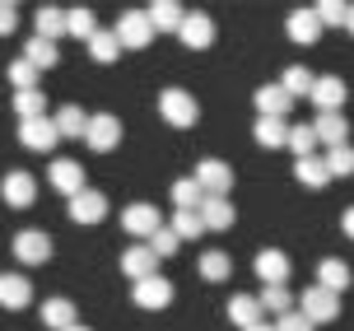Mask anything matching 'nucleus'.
I'll return each instance as SVG.
<instances>
[{
  "mask_svg": "<svg viewBox=\"0 0 354 331\" xmlns=\"http://www.w3.org/2000/svg\"><path fill=\"white\" fill-rule=\"evenodd\" d=\"M159 117L168 126H177V131H187V126H196L201 107H196V98L187 93V89H163L159 93Z\"/></svg>",
  "mask_w": 354,
  "mask_h": 331,
  "instance_id": "obj_1",
  "label": "nucleus"
},
{
  "mask_svg": "<svg viewBox=\"0 0 354 331\" xmlns=\"http://www.w3.org/2000/svg\"><path fill=\"white\" fill-rule=\"evenodd\" d=\"M299 313L317 327V322H336L340 317V294H331V289H322V285H313V289H303L299 298Z\"/></svg>",
  "mask_w": 354,
  "mask_h": 331,
  "instance_id": "obj_2",
  "label": "nucleus"
},
{
  "mask_svg": "<svg viewBox=\"0 0 354 331\" xmlns=\"http://www.w3.org/2000/svg\"><path fill=\"white\" fill-rule=\"evenodd\" d=\"M84 145L93 154H107V150H117L122 145V122L112 117V112H98V117H88L84 126Z\"/></svg>",
  "mask_w": 354,
  "mask_h": 331,
  "instance_id": "obj_3",
  "label": "nucleus"
},
{
  "mask_svg": "<svg viewBox=\"0 0 354 331\" xmlns=\"http://www.w3.org/2000/svg\"><path fill=\"white\" fill-rule=\"evenodd\" d=\"M112 37H117V47H149L154 42V28H149V19H145V10H126L122 19H117V28H112Z\"/></svg>",
  "mask_w": 354,
  "mask_h": 331,
  "instance_id": "obj_4",
  "label": "nucleus"
},
{
  "mask_svg": "<svg viewBox=\"0 0 354 331\" xmlns=\"http://www.w3.org/2000/svg\"><path fill=\"white\" fill-rule=\"evenodd\" d=\"M122 229L131 233V238H154V229H163L159 206H145V201L126 206V210H122Z\"/></svg>",
  "mask_w": 354,
  "mask_h": 331,
  "instance_id": "obj_5",
  "label": "nucleus"
},
{
  "mask_svg": "<svg viewBox=\"0 0 354 331\" xmlns=\"http://www.w3.org/2000/svg\"><path fill=\"white\" fill-rule=\"evenodd\" d=\"M15 257H19L24 266L52 262V238H47L42 229H24V233H15Z\"/></svg>",
  "mask_w": 354,
  "mask_h": 331,
  "instance_id": "obj_6",
  "label": "nucleus"
},
{
  "mask_svg": "<svg viewBox=\"0 0 354 331\" xmlns=\"http://www.w3.org/2000/svg\"><path fill=\"white\" fill-rule=\"evenodd\" d=\"M0 196H5V206H10V210L33 206V201H37V182H33V173H24V168L5 173V182H0Z\"/></svg>",
  "mask_w": 354,
  "mask_h": 331,
  "instance_id": "obj_7",
  "label": "nucleus"
},
{
  "mask_svg": "<svg viewBox=\"0 0 354 331\" xmlns=\"http://www.w3.org/2000/svg\"><path fill=\"white\" fill-rule=\"evenodd\" d=\"M136 308H149V313H159V308H168L173 303V280L163 276H149V280H136Z\"/></svg>",
  "mask_w": 354,
  "mask_h": 331,
  "instance_id": "obj_8",
  "label": "nucleus"
},
{
  "mask_svg": "<svg viewBox=\"0 0 354 331\" xmlns=\"http://www.w3.org/2000/svg\"><path fill=\"white\" fill-rule=\"evenodd\" d=\"M196 187L205 196H229V187H233V168L224 163V159H205L201 168H196Z\"/></svg>",
  "mask_w": 354,
  "mask_h": 331,
  "instance_id": "obj_9",
  "label": "nucleus"
},
{
  "mask_svg": "<svg viewBox=\"0 0 354 331\" xmlns=\"http://www.w3.org/2000/svg\"><path fill=\"white\" fill-rule=\"evenodd\" d=\"M107 215V196L93 192V187H84L80 196H71V220L75 224H103Z\"/></svg>",
  "mask_w": 354,
  "mask_h": 331,
  "instance_id": "obj_10",
  "label": "nucleus"
},
{
  "mask_svg": "<svg viewBox=\"0 0 354 331\" xmlns=\"http://www.w3.org/2000/svg\"><path fill=\"white\" fill-rule=\"evenodd\" d=\"M47 182H52L61 196H80L84 192V168H80L75 159H56L52 168H47Z\"/></svg>",
  "mask_w": 354,
  "mask_h": 331,
  "instance_id": "obj_11",
  "label": "nucleus"
},
{
  "mask_svg": "<svg viewBox=\"0 0 354 331\" xmlns=\"http://www.w3.org/2000/svg\"><path fill=\"white\" fill-rule=\"evenodd\" d=\"M177 37H182L187 47H196V52H205V47L214 42V19H210V15H201V10H192V15L182 19Z\"/></svg>",
  "mask_w": 354,
  "mask_h": 331,
  "instance_id": "obj_12",
  "label": "nucleus"
},
{
  "mask_svg": "<svg viewBox=\"0 0 354 331\" xmlns=\"http://www.w3.org/2000/svg\"><path fill=\"white\" fill-rule=\"evenodd\" d=\"M19 140H24V150H37V154H47L56 140V126H52V117H33V122H19Z\"/></svg>",
  "mask_w": 354,
  "mask_h": 331,
  "instance_id": "obj_13",
  "label": "nucleus"
},
{
  "mask_svg": "<svg viewBox=\"0 0 354 331\" xmlns=\"http://www.w3.org/2000/svg\"><path fill=\"white\" fill-rule=\"evenodd\" d=\"M308 98L317 103V112H340V103H345V80L340 75H322V80H313V93Z\"/></svg>",
  "mask_w": 354,
  "mask_h": 331,
  "instance_id": "obj_14",
  "label": "nucleus"
},
{
  "mask_svg": "<svg viewBox=\"0 0 354 331\" xmlns=\"http://www.w3.org/2000/svg\"><path fill=\"white\" fill-rule=\"evenodd\" d=\"M145 19H149V28H154V33H177V28H182V19H187V10H182L177 0H154V5L145 10Z\"/></svg>",
  "mask_w": 354,
  "mask_h": 331,
  "instance_id": "obj_15",
  "label": "nucleus"
},
{
  "mask_svg": "<svg viewBox=\"0 0 354 331\" xmlns=\"http://www.w3.org/2000/svg\"><path fill=\"white\" fill-rule=\"evenodd\" d=\"M233 220H238V210L229 206V196H205L201 201V224H205V233H219V229H233Z\"/></svg>",
  "mask_w": 354,
  "mask_h": 331,
  "instance_id": "obj_16",
  "label": "nucleus"
},
{
  "mask_svg": "<svg viewBox=\"0 0 354 331\" xmlns=\"http://www.w3.org/2000/svg\"><path fill=\"white\" fill-rule=\"evenodd\" d=\"M154 266H159V257H154V252H149L145 243H136V247H126V252H122V271L131 276V285H136V280H149V276H159Z\"/></svg>",
  "mask_w": 354,
  "mask_h": 331,
  "instance_id": "obj_17",
  "label": "nucleus"
},
{
  "mask_svg": "<svg viewBox=\"0 0 354 331\" xmlns=\"http://www.w3.org/2000/svg\"><path fill=\"white\" fill-rule=\"evenodd\" d=\"M28 303H33V280L5 271L0 276V308H28Z\"/></svg>",
  "mask_w": 354,
  "mask_h": 331,
  "instance_id": "obj_18",
  "label": "nucleus"
},
{
  "mask_svg": "<svg viewBox=\"0 0 354 331\" xmlns=\"http://www.w3.org/2000/svg\"><path fill=\"white\" fill-rule=\"evenodd\" d=\"M313 136H317V145H345V136H350V122L340 117V112H317V122H313Z\"/></svg>",
  "mask_w": 354,
  "mask_h": 331,
  "instance_id": "obj_19",
  "label": "nucleus"
},
{
  "mask_svg": "<svg viewBox=\"0 0 354 331\" xmlns=\"http://www.w3.org/2000/svg\"><path fill=\"white\" fill-rule=\"evenodd\" d=\"M52 126H56V136L61 140H84V126H88V112L84 107H75V103H66V107H56V117H52Z\"/></svg>",
  "mask_w": 354,
  "mask_h": 331,
  "instance_id": "obj_20",
  "label": "nucleus"
},
{
  "mask_svg": "<svg viewBox=\"0 0 354 331\" xmlns=\"http://www.w3.org/2000/svg\"><path fill=\"white\" fill-rule=\"evenodd\" d=\"M289 107H294V98H289V93H284L280 84H266V89H257V112H261V117H289Z\"/></svg>",
  "mask_w": 354,
  "mask_h": 331,
  "instance_id": "obj_21",
  "label": "nucleus"
},
{
  "mask_svg": "<svg viewBox=\"0 0 354 331\" xmlns=\"http://www.w3.org/2000/svg\"><path fill=\"white\" fill-rule=\"evenodd\" d=\"M257 280H266V285H284V280H289V257L275 252V247H266L261 257H257Z\"/></svg>",
  "mask_w": 354,
  "mask_h": 331,
  "instance_id": "obj_22",
  "label": "nucleus"
},
{
  "mask_svg": "<svg viewBox=\"0 0 354 331\" xmlns=\"http://www.w3.org/2000/svg\"><path fill=\"white\" fill-rule=\"evenodd\" d=\"M42 327L47 331H71L75 327V303L71 298H47V303H42Z\"/></svg>",
  "mask_w": 354,
  "mask_h": 331,
  "instance_id": "obj_23",
  "label": "nucleus"
},
{
  "mask_svg": "<svg viewBox=\"0 0 354 331\" xmlns=\"http://www.w3.org/2000/svg\"><path fill=\"white\" fill-rule=\"evenodd\" d=\"M317 285H322V289H331V294L350 289V266L340 262V257H326V262H317Z\"/></svg>",
  "mask_w": 354,
  "mask_h": 331,
  "instance_id": "obj_24",
  "label": "nucleus"
},
{
  "mask_svg": "<svg viewBox=\"0 0 354 331\" xmlns=\"http://www.w3.org/2000/svg\"><path fill=\"white\" fill-rule=\"evenodd\" d=\"M284 28H289V37H294L299 47H308V42H317V37H322V24L313 19V10H294Z\"/></svg>",
  "mask_w": 354,
  "mask_h": 331,
  "instance_id": "obj_25",
  "label": "nucleus"
},
{
  "mask_svg": "<svg viewBox=\"0 0 354 331\" xmlns=\"http://www.w3.org/2000/svg\"><path fill=\"white\" fill-rule=\"evenodd\" d=\"M24 61H28L33 70H52L56 61H61V47H56V42H47V37H33V42L24 47Z\"/></svg>",
  "mask_w": 354,
  "mask_h": 331,
  "instance_id": "obj_26",
  "label": "nucleus"
},
{
  "mask_svg": "<svg viewBox=\"0 0 354 331\" xmlns=\"http://www.w3.org/2000/svg\"><path fill=\"white\" fill-rule=\"evenodd\" d=\"M229 317L238 322V327H252V322H261V298L233 294V298H229Z\"/></svg>",
  "mask_w": 354,
  "mask_h": 331,
  "instance_id": "obj_27",
  "label": "nucleus"
},
{
  "mask_svg": "<svg viewBox=\"0 0 354 331\" xmlns=\"http://www.w3.org/2000/svg\"><path fill=\"white\" fill-rule=\"evenodd\" d=\"M33 19H37V33H33V37H47V42H56V37L66 33V15H61L56 5H42Z\"/></svg>",
  "mask_w": 354,
  "mask_h": 331,
  "instance_id": "obj_28",
  "label": "nucleus"
},
{
  "mask_svg": "<svg viewBox=\"0 0 354 331\" xmlns=\"http://www.w3.org/2000/svg\"><path fill=\"white\" fill-rule=\"evenodd\" d=\"M15 112H19V122L47 117V98H42L37 89H19V93H15Z\"/></svg>",
  "mask_w": 354,
  "mask_h": 331,
  "instance_id": "obj_29",
  "label": "nucleus"
},
{
  "mask_svg": "<svg viewBox=\"0 0 354 331\" xmlns=\"http://www.w3.org/2000/svg\"><path fill=\"white\" fill-rule=\"evenodd\" d=\"M261 313H294V294H289V285H266V294H261Z\"/></svg>",
  "mask_w": 354,
  "mask_h": 331,
  "instance_id": "obj_30",
  "label": "nucleus"
},
{
  "mask_svg": "<svg viewBox=\"0 0 354 331\" xmlns=\"http://www.w3.org/2000/svg\"><path fill=\"white\" fill-rule=\"evenodd\" d=\"M66 33L71 37H93L98 33V24H93V10H84V5H75V10H66Z\"/></svg>",
  "mask_w": 354,
  "mask_h": 331,
  "instance_id": "obj_31",
  "label": "nucleus"
},
{
  "mask_svg": "<svg viewBox=\"0 0 354 331\" xmlns=\"http://www.w3.org/2000/svg\"><path fill=\"white\" fill-rule=\"evenodd\" d=\"M257 140H261L266 150H280L284 140H289V126L280 117H257Z\"/></svg>",
  "mask_w": 354,
  "mask_h": 331,
  "instance_id": "obj_32",
  "label": "nucleus"
},
{
  "mask_svg": "<svg viewBox=\"0 0 354 331\" xmlns=\"http://www.w3.org/2000/svg\"><path fill=\"white\" fill-rule=\"evenodd\" d=\"M201 201H205V192L196 187V177L173 182V210H201Z\"/></svg>",
  "mask_w": 354,
  "mask_h": 331,
  "instance_id": "obj_33",
  "label": "nucleus"
},
{
  "mask_svg": "<svg viewBox=\"0 0 354 331\" xmlns=\"http://www.w3.org/2000/svg\"><path fill=\"white\" fill-rule=\"evenodd\" d=\"M168 229H173L182 243H187V238H201V233H205V224H201V210H173V224H168Z\"/></svg>",
  "mask_w": 354,
  "mask_h": 331,
  "instance_id": "obj_34",
  "label": "nucleus"
},
{
  "mask_svg": "<svg viewBox=\"0 0 354 331\" xmlns=\"http://www.w3.org/2000/svg\"><path fill=\"white\" fill-rule=\"evenodd\" d=\"M294 177H299L303 187H326V182H331V173H326V163H322L317 154H313V159H299Z\"/></svg>",
  "mask_w": 354,
  "mask_h": 331,
  "instance_id": "obj_35",
  "label": "nucleus"
},
{
  "mask_svg": "<svg viewBox=\"0 0 354 331\" xmlns=\"http://www.w3.org/2000/svg\"><path fill=\"white\" fill-rule=\"evenodd\" d=\"M117 52H122V47H117V37H112V33H103V28H98V33L88 37V56H93L98 66H112V61H117Z\"/></svg>",
  "mask_w": 354,
  "mask_h": 331,
  "instance_id": "obj_36",
  "label": "nucleus"
},
{
  "mask_svg": "<svg viewBox=\"0 0 354 331\" xmlns=\"http://www.w3.org/2000/svg\"><path fill=\"white\" fill-rule=\"evenodd\" d=\"M345 15H350V5H345V0H322L317 10H313V19H317L322 28H340Z\"/></svg>",
  "mask_w": 354,
  "mask_h": 331,
  "instance_id": "obj_37",
  "label": "nucleus"
},
{
  "mask_svg": "<svg viewBox=\"0 0 354 331\" xmlns=\"http://www.w3.org/2000/svg\"><path fill=\"white\" fill-rule=\"evenodd\" d=\"M229 271H233V262H229V252H205V257H201V276L210 280H229Z\"/></svg>",
  "mask_w": 354,
  "mask_h": 331,
  "instance_id": "obj_38",
  "label": "nucleus"
},
{
  "mask_svg": "<svg viewBox=\"0 0 354 331\" xmlns=\"http://www.w3.org/2000/svg\"><path fill=\"white\" fill-rule=\"evenodd\" d=\"M322 163H326V173H331V177H350L354 173V150H350V145H336Z\"/></svg>",
  "mask_w": 354,
  "mask_h": 331,
  "instance_id": "obj_39",
  "label": "nucleus"
},
{
  "mask_svg": "<svg viewBox=\"0 0 354 331\" xmlns=\"http://www.w3.org/2000/svg\"><path fill=\"white\" fill-rule=\"evenodd\" d=\"M289 150L299 159H313V150H317V136H313V126H289V140H284Z\"/></svg>",
  "mask_w": 354,
  "mask_h": 331,
  "instance_id": "obj_40",
  "label": "nucleus"
},
{
  "mask_svg": "<svg viewBox=\"0 0 354 331\" xmlns=\"http://www.w3.org/2000/svg\"><path fill=\"white\" fill-rule=\"evenodd\" d=\"M280 89L289 93V98H299V93H313V75L303 66H289L284 70V80H280Z\"/></svg>",
  "mask_w": 354,
  "mask_h": 331,
  "instance_id": "obj_41",
  "label": "nucleus"
},
{
  "mask_svg": "<svg viewBox=\"0 0 354 331\" xmlns=\"http://www.w3.org/2000/svg\"><path fill=\"white\" fill-rule=\"evenodd\" d=\"M145 247H149V252H154V257H159V262H163V257H173L177 247H182V238H177L173 229L163 224V229H154V238H149V243H145Z\"/></svg>",
  "mask_w": 354,
  "mask_h": 331,
  "instance_id": "obj_42",
  "label": "nucleus"
},
{
  "mask_svg": "<svg viewBox=\"0 0 354 331\" xmlns=\"http://www.w3.org/2000/svg\"><path fill=\"white\" fill-rule=\"evenodd\" d=\"M10 84H15V93L19 89H37V70L19 56V61H10Z\"/></svg>",
  "mask_w": 354,
  "mask_h": 331,
  "instance_id": "obj_43",
  "label": "nucleus"
},
{
  "mask_svg": "<svg viewBox=\"0 0 354 331\" xmlns=\"http://www.w3.org/2000/svg\"><path fill=\"white\" fill-rule=\"evenodd\" d=\"M275 331H313V322H308L303 313H284L280 322H275Z\"/></svg>",
  "mask_w": 354,
  "mask_h": 331,
  "instance_id": "obj_44",
  "label": "nucleus"
},
{
  "mask_svg": "<svg viewBox=\"0 0 354 331\" xmlns=\"http://www.w3.org/2000/svg\"><path fill=\"white\" fill-rule=\"evenodd\" d=\"M15 24H19V10L10 5V0H0V37L15 33Z\"/></svg>",
  "mask_w": 354,
  "mask_h": 331,
  "instance_id": "obj_45",
  "label": "nucleus"
},
{
  "mask_svg": "<svg viewBox=\"0 0 354 331\" xmlns=\"http://www.w3.org/2000/svg\"><path fill=\"white\" fill-rule=\"evenodd\" d=\"M340 229H345V233H350V238H354V206L345 210V220H340Z\"/></svg>",
  "mask_w": 354,
  "mask_h": 331,
  "instance_id": "obj_46",
  "label": "nucleus"
},
{
  "mask_svg": "<svg viewBox=\"0 0 354 331\" xmlns=\"http://www.w3.org/2000/svg\"><path fill=\"white\" fill-rule=\"evenodd\" d=\"M243 331H275L270 322H252V327H243Z\"/></svg>",
  "mask_w": 354,
  "mask_h": 331,
  "instance_id": "obj_47",
  "label": "nucleus"
},
{
  "mask_svg": "<svg viewBox=\"0 0 354 331\" xmlns=\"http://www.w3.org/2000/svg\"><path fill=\"white\" fill-rule=\"evenodd\" d=\"M345 28H350V33H354V5H350V15H345Z\"/></svg>",
  "mask_w": 354,
  "mask_h": 331,
  "instance_id": "obj_48",
  "label": "nucleus"
},
{
  "mask_svg": "<svg viewBox=\"0 0 354 331\" xmlns=\"http://www.w3.org/2000/svg\"><path fill=\"white\" fill-rule=\"evenodd\" d=\"M71 331H88V327H80V322H75V327H71Z\"/></svg>",
  "mask_w": 354,
  "mask_h": 331,
  "instance_id": "obj_49",
  "label": "nucleus"
}]
</instances>
